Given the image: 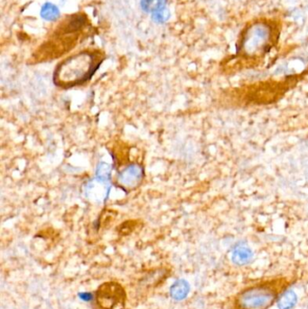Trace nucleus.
<instances>
[{
    "label": "nucleus",
    "instance_id": "nucleus-1",
    "mask_svg": "<svg viewBox=\"0 0 308 309\" xmlns=\"http://www.w3.org/2000/svg\"><path fill=\"white\" fill-rule=\"evenodd\" d=\"M293 281L288 277H276L252 284L237 293L232 309H270Z\"/></svg>",
    "mask_w": 308,
    "mask_h": 309
},
{
    "label": "nucleus",
    "instance_id": "nucleus-2",
    "mask_svg": "<svg viewBox=\"0 0 308 309\" xmlns=\"http://www.w3.org/2000/svg\"><path fill=\"white\" fill-rule=\"evenodd\" d=\"M102 55L83 51L64 60L55 69L54 82L62 89H71L90 81L102 63Z\"/></svg>",
    "mask_w": 308,
    "mask_h": 309
},
{
    "label": "nucleus",
    "instance_id": "nucleus-3",
    "mask_svg": "<svg viewBox=\"0 0 308 309\" xmlns=\"http://www.w3.org/2000/svg\"><path fill=\"white\" fill-rule=\"evenodd\" d=\"M272 38V30L265 23H257L247 29L241 40V51L249 55L266 50Z\"/></svg>",
    "mask_w": 308,
    "mask_h": 309
},
{
    "label": "nucleus",
    "instance_id": "nucleus-4",
    "mask_svg": "<svg viewBox=\"0 0 308 309\" xmlns=\"http://www.w3.org/2000/svg\"><path fill=\"white\" fill-rule=\"evenodd\" d=\"M96 302L102 309H122L126 302L125 289L118 282H105L98 288Z\"/></svg>",
    "mask_w": 308,
    "mask_h": 309
},
{
    "label": "nucleus",
    "instance_id": "nucleus-5",
    "mask_svg": "<svg viewBox=\"0 0 308 309\" xmlns=\"http://www.w3.org/2000/svg\"><path fill=\"white\" fill-rule=\"evenodd\" d=\"M297 302V296L294 290L288 288L280 296L277 302L279 309H293Z\"/></svg>",
    "mask_w": 308,
    "mask_h": 309
},
{
    "label": "nucleus",
    "instance_id": "nucleus-6",
    "mask_svg": "<svg viewBox=\"0 0 308 309\" xmlns=\"http://www.w3.org/2000/svg\"><path fill=\"white\" fill-rule=\"evenodd\" d=\"M166 0H141V7L144 11L148 13H155L165 9Z\"/></svg>",
    "mask_w": 308,
    "mask_h": 309
},
{
    "label": "nucleus",
    "instance_id": "nucleus-7",
    "mask_svg": "<svg viewBox=\"0 0 308 309\" xmlns=\"http://www.w3.org/2000/svg\"><path fill=\"white\" fill-rule=\"evenodd\" d=\"M60 12L58 8L51 3H47L42 6L41 9V16L43 19L48 21H54L59 17Z\"/></svg>",
    "mask_w": 308,
    "mask_h": 309
},
{
    "label": "nucleus",
    "instance_id": "nucleus-8",
    "mask_svg": "<svg viewBox=\"0 0 308 309\" xmlns=\"http://www.w3.org/2000/svg\"><path fill=\"white\" fill-rule=\"evenodd\" d=\"M189 292V285L185 280H179L173 285L171 289V294L177 299H183L186 297L187 293Z\"/></svg>",
    "mask_w": 308,
    "mask_h": 309
},
{
    "label": "nucleus",
    "instance_id": "nucleus-9",
    "mask_svg": "<svg viewBox=\"0 0 308 309\" xmlns=\"http://www.w3.org/2000/svg\"><path fill=\"white\" fill-rule=\"evenodd\" d=\"M169 17H170V12L165 9L152 14L153 20L156 23H165L168 20Z\"/></svg>",
    "mask_w": 308,
    "mask_h": 309
},
{
    "label": "nucleus",
    "instance_id": "nucleus-10",
    "mask_svg": "<svg viewBox=\"0 0 308 309\" xmlns=\"http://www.w3.org/2000/svg\"><path fill=\"white\" fill-rule=\"evenodd\" d=\"M249 258L250 256L247 251H238L234 257V262L239 265H243L249 261Z\"/></svg>",
    "mask_w": 308,
    "mask_h": 309
}]
</instances>
